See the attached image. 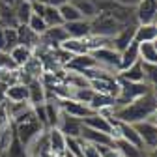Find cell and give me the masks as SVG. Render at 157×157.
Listing matches in <instances>:
<instances>
[{
	"label": "cell",
	"instance_id": "obj_1",
	"mask_svg": "<svg viewBox=\"0 0 157 157\" xmlns=\"http://www.w3.org/2000/svg\"><path fill=\"white\" fill-rule=\"evenodd\" d=\"M157 110V94L155 92H148L146 95L135 99L133 103L129 105H124V107H114L110 110V118L118 122H124V124H140V122H146L155 114Z\"/></svg>",
	"mask_w": 157,
	"mask_h": 157
},
{
	"label": "cell",
	"instance_id": "obj_2",
	"mask_svg": "<svg viewBox=\"0 0 157 157\" xmlns=\"http://www.w3.org/2000/svg\"><path fill=\"white\" fill-rule=\"evenodd\" d=\"M90 28H92V36L112 39L118 32H120L122 25L118 23L110 13H103V11H99V13H97V15L92 19V21H90Z\"/></svg>",
	"mask_w": 157,
	"mask_h": 157
},
{
	"label": "cell",
	"instance_id": "obj_3",
	"mask_svg": "<svg viewBox=\"0 0 157 157\" xmlns=\"http://www.w3.org/2000/svg\"><path fill=\"white\" fill-rule=\"evenodd\" d=\"M118 82H120V92H118L114 107L129 105L135 99H139V97L146 95L148 92H151V88L146 82H127V81H120V78H118Z\"/></svg>",
	"mask_w": 157,
	"mask_h": 157
},
{
	"label": "cell",
	"instance_id": "obj_4",
	"mask_svg": "<svg viewBox=\"0 0 157 157\" xmlns=\"http://www.w3.org/2000/svg\"><path fill=\"white\" fill-rule=\"evenodd\" d=\"M90 56L94 58V62L97 67H101L109 73L118 75V69H120V52L112 47H101V49H95L90 51Z\"/></svg>",
	"mask_w": 157,
	"mask_h": 157
},
{
	"label": "cell",
	"instance_id": "obj_5",
	"mask_svg": "<svg viewBox=\"0 0 157 157\" xmlns=\"http://www.w3.org/2000/svg\"><path fill=\"white\" fill-rule=\"evenodd\" d=\"M43 131H45V129L41 127V124L36 120V116L32 118V120H28V122H23V124L13 125V133H15V136H17V140L21 142L25 148H26L34 139H37V136L41 135Z\"/></svg>",
	"mask_w": 157,
	"mask_h": 157
},
{
	"label": "cell",
	"instance_id": "obj_6",
	"mask_svg": "<svg viewBox=\"0 0 157 157\" xmlns=\"http://www.w3.org/2000/svg\"><path fill=\"white\" fill-rule=\"evenodd\" d=\"M135 129L139 133L142 146H144V153L151 151L153 148H157V124L151 120L140 122V124H135Z\"/></svg>",
	"mask_w": 157,
	"mask_h": 157
},
{
	"label": "cell",
	"instance_id": "obj_7",
	"mask_svg": "<svg viewBox=\"0 0 157 157\" xmlns=\"http://www.w3.org/2000/svg\"><path fill=\"white\" fill-rule=\"evenodd\" d=\"M67 39V32L62 26H51L47 28L41 36H39V47H45V49H58L64 41Z\"/></svg>",
	"mask_w": 157,
	"mask_h": 157
},
{
	"label": "cell",
	"instance_id": "obj_8",
	"mask_svg": "<svg viewBox=\"0 0 157 157\" xmlns=\"http://www.w3.org/2000/svg\"><path fill=\"white\" fill-rule=\"evenodd\" d=\"M56 129L60 131L66 139H81L82 133V120H77V118L67 116L66 112L60 114V120H58Z\"/></svg>",
	"mask_w": 157,
	"mask_h": 157
},
{
	"label": "cell",
	"instance_id": "obj_9",
	"mask_svg": "<svg viewBox=\"0 0 157 157\" xmlns=\"http://www.w3.org/2000/svg\"><path fill=\"white\" fill-rule=\"evenodd\" d=\"M135 17L139 25H151L157 21V0H140L135 8Z\"/></svg>",
	"mask_w": 157,
	"mask_h": 157
},
{
	"label": "cell",
	"instance_id": "obj_10",
	"mask_svg": "<svg viewBox=\"0 0 157 157\" xmlns=\"http://www.w3.org/2000/svg\"><path fill=\"white\" fill-rule=\"evenodd\" d=\"M82 125L88 127V129H94V131H99V133H105V135H110L114 139V125H112V120L99 112H94L92 116L84 118L82 120Z\"/></svg>",
	"mask_w": 157,
	"mask_h": 157
},
{
	"label": "cell",
	"instance_id": "obj_11",
	"mask_svg": "<svg viewBox=\"0 0 157 157\" xmlns=\"http://www.w3.org/2000/svg\"><path fill=\"white\" fill-rule=\"evenodd\" d=\"M58 103H60L62 112H66L71 118H77V120H84V118L94 114V110L88 105H82V103L73 101V99H58Z\"/></svg>",
	"mask_w": 157,
	"mask_h": 157
},
{
	"label": "cell",
	"instance_id": "obj_12",
	"mask_svg": "<svg viewBox=\"0 0 157 157\" xmlns=\"http://www.w3.org/2000/svg\"><path fill=\"white\" fill-rule=\"evenodd\" d=\"M64 30L67 32V37H73V39H88L92 36L90 21H86V19H81V21H75V23H66Z\"/></svg>",
	"mask_w": 157,
	"mask_h": 157
},
{
	"label": "cell",
	"instance_id": "obj_13",
	"mask_svg": "<svg viewBox=\"0 0 157 157\" xmlns=\"http://www.w3.org/2000/svg\"><path fill=\"white\" fill-rule=\"evenodd\" d=\"M135 28L136 25H127V26H122L120 32H118L114 37H112V45L118 52H122L124 49H127L131 43H133V37H135Z\"/></svg>",
	"mask_w": 157,
	"mask_h": 157
},
{
	"label": "cell",
	"instance_id": "obj_14",
	"mask_svg": "<svg viewBox=\"0 0 157 157\" xmlns=\"http://www.w3.org/2000/svg\"><path fill=\"white\" fill-rule=\"evenodd\" d=\"M26 88H28V103H30V107L45 103V86L41 82V78H32V81H28Z\"/></svg>",
	"mask_w": 157,
	"mask_h": 157
},
{
	"label": "cell",
	"instance_id": "obj_15",
	"mask_svg": "<svg viewBox=\"0 0 157 157\" xmlns=\"http://www.w3.org/2000/svg\"><path fill=\"white\" fill-rule=\"evenodd\" d=\"M17 37H19V45H23L30 51H36L39 47V36L28 28V25H19L17 26Z\"/></svg>",
	"mask_w": 157,
	"mask_h": 157
},
{
	"label": "cell",
	"instance_id": "obj_16",
	"mask_svg": "<svg viewBox=\"0 0 157 157\" xmlns=\"http://www.w3.org/2000/svg\"><path fill=\"white\" fill-rule=\"evenodd\" d=\"M81 139L84 142H90V144H95V146H114V139H112L110 135H105V133H99V131L88 129L84 125H82Z\"/></svg>",
	"mask_w": 157,
	"mask_h": 157
},
{
	"label": "cell",
	"instance_id": "obj_17",
	"mask_svg": "<svg viewBox=\"0 0 157 157\" xmlns=\"http://www.w3.org/2000/svg\"><path fill=\"white\" fill-rule=\"evenodd\" d=\"M155 39H157V26H155V23H151V25H136L135 37H133V41L136 45L153 43Z\"/></svg>",
	"mask_w": 157,
	"mask_h": 157
},
{
	"label": "cell",
	"instance_id": "obj_18",
	"mask_svg": "<svg viewBox=\"0 0 157 157\" xmlns=\"http://www.w3.org/2000/svg\"><path fill=\"white\" fill-rule=\"evenodd\" d=\"M47 139H49V148H51V153L52 155L62 157L66 153V136L58 131L56 127L47 129Z\"/></svg>",
	"mask_w": 157,
	"mask_h": 157
},
{
	"label": "cell",
	"instance_id": "obj_19",
	"mask_svg": "<svg viewBox=\"0 0 157 157\" xmlns=\"http://www.w3.org/2000/svg\"><path fill=\"white\" fill-rule=\"evenodd\" d=\"M92 67H95V62L88 52V54H82V56H73L64 69L73 71V73H84L86 69H92Z\"/></svg>",
	"mask_w": 157,
	"mask_h": 157
},
{
	"label": "cell",
	"instance_id": "obj_20",
	"mask_svg": "<svg viewBox=\"0 0 157 157\" xmlns=\"http://www.w3.org/2000/svg\"><path fill=\"white\" fill-rule=\"evenodd\" d=\"M139 60H140V56H139V45L133 41L127 49H124L120 52V69H118V73L127 69V67H131L133 64H136Z\"/></svg>",
	"mask_w": 157,
	"mask_h": 157
},
{
	"label": "cell",
	"instance_id": "obj_21",
	"mask_svg": "<svg viewBox=\"0 0 157 157\" xmlns=\"http://www.w3.org/2000/svg\"><path fill=\"white\" fill-rule=\"evenodd\" d=\"M6 101L10 103H28V88L23 82L11 84L6 90Z\"/></svg>",
	"mask_w": 157,
	"mask_h": 157
},
{
	"label": "cell",
	"instance_id": "obj_22",
	"mask_svg": "<svg viewBox=\"0 0 157 157\" xmlns=\"http://www.w3.org/2000/svg\"><path fill=\"white\" fill-rule=\"evenodd\" d=\"M120 81H127V82H146L144 81V69H142V62L139 60L136 64H133L131 67L124 69L118 73Z\"/></svg>",
	"mask_w": 157,
	"mask_h": 157
},
{
	"label": "cell",
	"instance_id": "obj_23",
	"mask_svg": "<svg viewBox=\"0 0 157 157\" xmlns=\"http://www.w3.org/2000/svg\"><path fill=\"white\" fill-rule=\"evenodd\" d=\"M60 49L66 51L71 56H82V54H88L90 52L84 39H73V37H67L66 41L60 45Z\"/></svg>",
	"mask_w": 157,
	"mask_h": 157
},
{
	"label": "cell",
	"instance_id": "obj_24",
	"mask_svg": "<svg viewBox=\"0 0 157 157\" xmlns=\"http://www.w3.org/2000/svg\"><path fill=\"white\" fill-rule=\"evenodd\" d=\"M69 2L77 8V11L81 13V17L86 19V21H92V19L99 13L97 4L94 2V0H69Z\"/></svg>",
	"mask_w": 157,
	"mask_h": 157
},
{
	"label": "cell",
	"instance_id": "obj_25",
	"mask_svg": "<svg viewBox=\"0 0 157 157\" xmlns=\"http://www.w3.org/2000/svg\"><path fill=\"white\" fill-rule=\"evenodd\" d=\"M45 112H47V129L56 127L58 125V120H60V114H62V109H60L58 99L45 101Z\"/></svg>",
	"mask_w": 157,
	"mask_h": 157
},
{
	"label": "cell",
	"instance_id": "obj_26",
	"mask_svg": "<svg viewBox=\"0 0 157 157\" xmlns=\"http://www.w3.org/2000/svg\"><path fill=\"white\" fill-rule=\"evenodd\" d=\"M114 146H116L118 153H120V157H142L144 155V151L140 148H136L122 139H114Z\"/></svg>",
	"mask_w": 157,
	"mask_h": 157
},
{
	"label": "cell",
	"instance_id": "obj_27",
	"mask_svg": "<svg viewBox=\"0 0 157 157\" xmlns=\"http://www.w3.org/2000/svg\"><path fill=\"white\" fill-rule=\"evenodd\" d=\"M13 11H15V19H17V23L19 25H26L28 21H30V17H32V2L30 0H21L15 8H13Z\"/></svg>",
	"mask_w": 157,
	"mask_h": 157
},
{
	"label": "cell",
	"instance_id": "obj_28",
	"mask_svg": "<svg viewBox=\"0 0 157 157\" xmlns=\"http://www.w3.org/2000/svg\"><path fill=\"white\" fill-rule=\"evenodd\" d=\"M139 56L142 64H150V66H157V49L153 43H142L139 45Z\"/></svg>",
	"mask_w": 157,
	"mask_h": 157
},
{
	"label": "cell",
	"instance_id": "obj_29",
	"mask_svg": "<svg viewBox=\"0 0 157 157\" xmlns=\"http://www.w3.org/2000/svg\"><path fill=\"white\" fill-rule=\"evenodd\" d=\"M10 56L13 58V62L19 66V69H21L30 58L34 56V51H30V49H26V47H23V45H17V47H13L11 51H10Z\"/></svg>",
	"mask_w": 157,
	"mask_h": 157
},
{
	"label": "cell",
	"instance_id": "obj_30",
	"mask_svg": "<svg viewBox=\"0 0 157 157\" xmlns=\"http://www.w3.org/2000/svg\"><path fill=\"white\" fill-rule=\"evenodd\" d=\"M41 19L45 21V25H47L49 28H51V26H62V25H64L58 8H52V6H45V8H43Z\"/></svg>",
	"mask_w": 157,
	"mask_h": 157
},
{
	"label": "cell",
	"instance_id": "obj_31",
	"mask_svg": "<svg viewBox=\"0 0 157 157\" xmlns=\"http://www.w3.org/2000/svg\"><path fill=\"white\" fill-rule=\"evenodd\" d=\"M94 95H95V92H94L90 86H88V88H71L69 99L78 101V103H82V105H88V107H90V103H92V99H94Z\"/></svg>",
	"mask_w": 157,
	"mask_h": 157
},
{
	"label": "cell",
	"instance_id": "obj_32",
	"mask_svg": "<svg viewBox=\"0 0 157 157\" xmlns=\"http://www.w3.org/2000/svg\"><path fill=\"white\" fill-rule=\"evenodd\" d=\"M58 11H60V17H62V21H64V25L66 23H75V21H81V13L77 11V8L71 4V2H67V4H64L62 8H58Z\"/></svg>",
	"mask_w": 157,
	"mask_h": 157
},
{
	"label": "cell",
	"instance_id": "obj_33",
	"mask_svg": "<svg viewBox=\"0 0 157 157\" xmlns=\"http://www.w3.org/2000/svg\"><path fill=\"white\" fill-rule=\"evenodd\" d=\"M142 69H144V81H146V84L151 88V92L157 94V66L142 64Z\"/></svg>",
	"mask_w": 157,
	"mask_h": 157
},
{
	"label": "cell",
	"instance_id": "obj_34",
	"mask_svg": "<svg viewBox=\"0 0 157 157\" xmlns=\"http://www.w3.org/2000/svg\"><path fill=\"white\" fill-rule=\"evenodd\" d=\"M26 25H28V28H30V30H34V32H36L37 36H41V34H43V32H45V30L49 28V26L45 25V21H43V19L39 17V15H36V13H32L30 21H28Z\"/></svg>",
	"mask_w": 157,
	"mask_h": 157
},
{
	"label": "cell",
	"instance_id": "obj_35",
	"mask_svg": "<svg viewBox=\"0 0 157 157\" xmlns=\"http://www.w3.org/2000/svg\"><path fill=\"white\" fill-rule=\"evenodd\" d=\"M66 151L73 157H82V140L81 139H66Z\"/></svg>",
	"mask_w": 157,
	"mask_h": 157
},
{
	"label": "cell",
	"instance_id": "obj_36",
	"mask_svg": "<svg viewBox=\"0 0 157 157\" xmlns=\"http://www.w3.org/2000/svg\"><path fill=\"white\" fill-rule=\"evenodd\" d=\"M4 37H6V52H10L13 47L19 45L17 28H4Z\"/></svg>",
	"mask_w": 157,
	"mask_h": 157
},
{
	"label": "cell",
	"instance_id": "obj_37",
	"mask_svg": "<svg viewBox=\"0 0 157 157\" xmlns=\"http://www.w3.org/2000/svg\"><path fill=\"white\" fill-rule=\"evenodd\" d=\"M0 69H6V71H19V66L13 62V58L10 56V52H0Z\"/></svg>",
	"mask_w": 157,
	"mask_h": 157
},
{
	"label": "cell",
	"instance_id": "obj_38",
	"mask_svg": "<svg viewBox=\"0 0 157 157\" xmlns=\"http://www.w3.org/2000/svg\"><path fill=\"white\" fill-rule=\"evenodd\" d=\"M82 157H101V155H99V150H97L95 144H90V142L82 140Z\"/></svg>",
	"mask_w": 157,
	"mask_h": 157
},
{
	"label": "cell",
	"instance_id": "obj_39",
	"mask_svg": "<svg viewBox=\"0 0 157 157\" xmlns=\"http://www.w3.org/2000/svg\"><path fill=\"white\" fill-rule=\"evenodd\" d=\"M97 150H99L101 157H120L116 146H97Z\"/></svg>",
	"mask_w": 157,
	"mask_h": 157
},
{
	"label": "cell",
	"instance_id": "obj_40",
	"mask_svg": "<svg viewBox=\"0 0 157 157\" xmlns=\"http://www.w3.org/2000/svg\"><path fill=\"white\" fill-rule=\"evenodd\" d=\"M41 4H45V6H52V8H62L64 4H67L69 0H39Z\"/></svg>",
	"mask_w": 157,
	"mask_h": 157
},
{
	"label": "cell",
	"instance_id": "obj_41",
	"mask_svg": "<svg viewBox=\"0 0 157 157\" xmlns=\"http://www.w3.org/2000/svg\"><path fill=\"white\" fill-rule=\"evenodd\" d=\"M116 4H120V6H125V8H131V10H135L136 6L140 4V0H114Z\"/></svg>",
	"mask_w": 157,
	"mask_h": 157
},
{
	"label": "cell",
	"instance_id": "obj_42",
	"mask_svg": "<svg viewBox=\"0 0 157 157\" xmlns=\"http://www.w3.org/2000/svg\"><path fill=\"white\" fill-rule=\"evenodd\" d=\"M0 52H6V37H4V28L0 26Z\"/></svg>",
	"mask_w": 157,
	"mask_h": 157
},
{
	"label": "cell",
	"instance_id": "obj_43",
	"mask_svg": "<svg viewBox=\"0 0 157 157\" xmlns=\"http://www.w3.org/2000/svg\"><path fill=\"white\" fill-rule=\"evenodd\" d=\"M21 0H0V4H6V6H11V8H15Z\"/></svg>",
	"mask_w": 157,
	"mask_h": 157
},
{
	"label": "cell",
	"instance_id": "obj_44",
	"mask_svg": "<svg viewBox=\"0 0 157 157\" xmlns=\"http://www.w3.org/2000/svg\"><path fill=\"white\" fill-rule=\"evenodd\" d=\"M148 155H150V157H157V148H153L151 151H148Z\"/></svg>",
	"mask_w": 157,
	"mask_h": 157
},
{
	"label": "cell",
	"instance_id": "obj_45",
	"mask_svg": "<svg viewBox=\"0 0 157 157\" xmlns=\"http://www.w3.org/2000/svg\"><path fill=\"white\" fill-rule=\"evenodd\" d=\"M150 120H151V122H155V124H157V110H155V114H153V116H151V118H150Z\"/></svg>",
	"mask_w": 157,
	"mask_h": 157
},
{
	"label": "cell",
	"instance_id": "obj_46",
	"mask_svg": "<svg viewBox=\"0 0 157 157\" xmlns=\"http://www.w3.org/2000/svg\"><path fill=\"white\" fill-rule=\"evenodd\" d=\"M62 157H73V155H71V153H67V151H66V153H64V155H62Z\"/></svg>",
	"mask_w": 157,
	"mask_h": 157
},
{
	"label": "cell",
	"instance_id": "obj_47",
	"mask_svg": "<svg viewBox=\"0 0 157 157\" xmlns=\"http://www.w3.org/2000/svg\"><path fill=\"white\" fill-rule=\"evenodd\" d=\"M94 2H95V4H97V2H105V0H94Z\"/></svg>",
	"mask_w": 157,
	"mask_h": 157
},
{
	"label": "cell",
	"instance_id": "obj_48",
	"mask_svg": "<svg viewBox=\"0 0 157 157\" xmlns=\"http://www.w3.org/2000/svg\"><path fill=\"white\" fill-rule=\"evenodd\" d=\"M153 45H155V49H157V39H155V41H153Z\"/></svg>",
	"mask_w": 157,
	"mask_h": 157
},
{
	"label": "cell",
	"instance_id": "obj_49",
	"mask_svg": "<svg viewBox=\"0 0 157 157\" xmlns=\"http://www.w3.org/2000/svg\"><path fill=\"white\" fill-rule=\"evenodd\" d=\"M142 157H150V155H148V153H144V155H142Z\"/></svg>",
	"mask_w": 157,
	"mask_h": 157
},
{
	"label": "cell",
	"instance_id": "obj_50",
	"mask_svg": "<svg viewBox=\"0 0 157 157\" xmlns=\"http://www.w3.org/2000/svg\"><path fill=\"white\" fill-rule=\"evenodd\" d=\"M155 26H157V21H155Z\"/></svg>",
	"mask_w": 157,
	"mask_h": 157
},
{
	"label": "cell",
	"instance_id": "obj_51",
	"mask_svg": "<svg viewBox=\"0 0 157 157\" xmlns=\"http://www.w3.org/2000/svg\"><path fill=\"white\" fill-rule=\"evenodd\" d=\"M0 71H2V69H0Z\"/></svg>",
	"mask_w": 157,
	"mask_h": 157
}]
</instances>
